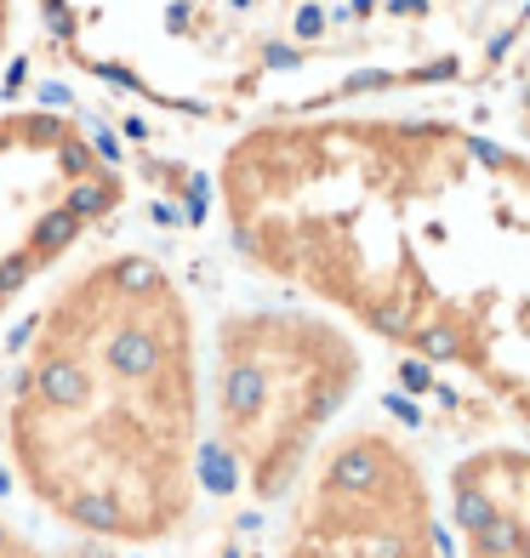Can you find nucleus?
Returning <instances> with one entry per match:
<instances>
[{"label": "nucleus", "instance_id": "7", "mask_svg": "<svg viewBox=\"0 0 530 558\" xmlns=\"http://www.w3.org/2000/svg\"><path fill=\"white\" fill-rule=\"evenodd\" d=\"M12 52V0H0V63Z\"/></svg>", "mask_w": 530, "mask_h": 558}, {"label": "nucleus", "instance_id": "1", "mask_svg": "<svg viewBox=\"0 0 530 558\" xmlns=\"http://www.w3.org/2000/svg\"><path fill=\"white\" fill-rule=\"evenodd\" d=\"M217 199L257 274L462 376L530 450V155L445 114H286L222 148Z\"/></svg>", "mask_w": 530, "mask_h": 558}, {"label": "nucleus", "instance_id": "8", "mask_svg": "<svg viewBox=\"0 0 530 558\" xmlns=\"http://www.w3.org/2000/svg\"><path fill=\"white\" fill-rule=\"evenodd\" d=\"M519 120H525V132H530V74H525V86H519Z\"/></svg>", "mask_w": 530, "mask_h": 558}, {"label": "nucleus", "instance_id": "6", "mask_svg": "<svg viewBox=\"0 0 530 558\" xmlns=\"http://www.w3.org/2000/svg\"><path fill=\"white\" fill-rule=\"evenodd\" d=\"M0 558H125V553H109V547H86V542L46 547V542H35L23 524H12V513L0 507Z\"/></svg>", "mask_w": 530, "mask_h": 558}, {"label": "nucleus", "instance_id": "2", "mask_svg": "<svg viewBox=\"0 0 530 558\" xmlns=\"http://www.w3.org/2000/svg\"><path fill=\"white\" fill-rule=\"evenodd\" d=\"M0 462L74 542H177L206 490V365L194 302L155 251L58 279L0 388Z\"/></svg>", "mask_w": 530, "mask_h": 558}, {"label": "nucleus", "instance_id": "3", "mask_svg": "<svg viewBox=\"0 0 530 558\" xmlns=\"http://www.w3.org/2000/svg\"><path fill=\"white\" fill-rule=\"evenodd\" d=\"M365 383V348L342 319L297 302L240 308L212 342V456L245 501H286Z\"/></svg>", "mask_w": 530, "mask_h": 558}, {"label": "nucleus", "instance_id": "4", "mask_svg": "<svg viewBox=\"0 0 530 558\" xmlns=\"http://www.w3.org/2000/svg\"><path fill=\"white\" fill-rule=\"evenodd\" d=\"M268 558H457L422 450L388 422H353L286 496Z\"/></svg>", "mask_w": 530, "mask_h": 558}, {"label": "nucleus", "instance_id": "5", "mask_svg": "<svg viewBox=\"0 0 530 558\" xmlns=\"http://www.w3.org/2000/svg\"><path fill=\"white\" fill-rule=\"evenodd\" d=\"M445 524L457 558H530V450L479 445L445 473Z\"/></svg>", "mask_w": 530, "mask_h": 558}]
</instances>
